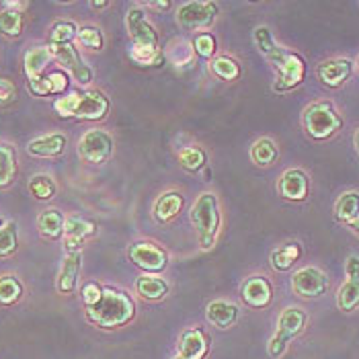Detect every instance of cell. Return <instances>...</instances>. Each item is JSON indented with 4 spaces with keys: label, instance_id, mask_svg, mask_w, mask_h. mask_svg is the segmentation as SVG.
Wrapping results in <instances>:
<instances>
[{
    "label": "cell",
    "instance_id": "e575fe53",
    "mask_svg": "<svg viewBox=\"0 0 359 359\" xmlns=\"http://www.w3.org/2000/svg\"><path fill=\"white\" fill-rule=\"evenodd\" d=\"M337 308L343 314H353L359 310V281L345 279L337 290Z\"/></svg>",
    "mask_w": 359,
    "mask_h": 359
},
{
    "label": "cell",
    "instance_id": "9a60e30c",
    "mask_svg": "<svg viewBox=\"0 0 359 359\" xmlns=\"http://www.w3.org/2000/svg\"><path fill=\"white\" fill-rule=\"evenodd\" d=\"M50 46V43H48ZM54 60L76 81L81 86H88L95 81V72L93 68L84 62V57L79 52V48H74V43H64V46H50Z\"/></svg>",
    "mask_w": 359,
    "mask_h": 359
},
{
    "label": "cell",
    "instance_id": "74e56055",
    "mask_svg": "<svg viewBox=\"0 0 359 359\" xmlns=\"http://www.w3.org/2000/svg\"><path fill=\"white\" fill-rule=\"evenodd\" d=\"M76 39L83 48L90 50V52H103L105 50V35L97 25H81Z\"/></svg>",
    "mask_w": 359,
    "mask_h": 359
},
{
    "label": "cell",
    "instance_id": "e0dca14e",
    "mask_svg": "<svg viewBox=\"0 0 359 359\" xmlns=\"http://www.w3.org/2000/svg\"><path fill=\"white\" fill-rule=\"evenodd\" d=\"M97 232H99L97 222L83 218V216L66 218V226H64V247H66V252H79L84 241L93 238Z\"/></svg>",
    "mask_w": 359,
    "mask_h": 359
},
{
    "label": "cell",
    "instance_id": "d6a6232c",
    "mask_svg": "<svg viewBox=\"0 0 359 359\" xmlns=\"http://www.w3.org/2000/svg\"><path fill=\"white\" fill-rule=\"evenodd\" d=\"M179 165L187 172H201L208 166V152L199 144H189L179 150Z\"/></svg>",
    "mask_w": 359,
    "mask_h": 359
},
{
    "label": "cell",
    "instance_id": "44dd1931",
    "mask_svg": "<svg viewBox=\"0 0 359 359\" xmlns=\"http://www.w3.org/2000/svg\"><path fill=\"white\" fill-rule=\"evenodd\" d=\"M54 62V54L50 50V46H35L29 48L23 54V72L27 76V83L39 81L43 74H48L50 64Z\"/></svg>",
    "mask_w": 359,
    "mask_h": 359
},
{
    "label": "cell",
    "instance_id": "7402d4cb",
    "mask_svg": "<svg viewBox=\"0 0 359 359\" xmlns=\"http://www.w3.org/2000/svg\"><path fill=\"white\" fill-rule=\"evenodd\" d=\"M81 269H83V252H68L62 261L60 273H57V292L62 296H68L76 290L79 285V277H81Z\"/></svg>",
    "mask_w": 359,
    "mask_h": 359
},
{
    "label": "cell",
    "instance_id": "ac0fdd59",
    "mask_svg": "<svg viewBox=\"0 0 359 359\" xmlns=\"http://www.w3.org/2000/svg\"><path fill=\"white\" fill-rule=\"evenodd\" d=\"M68 138L62 132H52L46 136H37L27 144V154L35 158H57L66 152Z\"/></svg>",
    "mask_w": 359,
    "mask_h": 359
},
{
    "label": "cell",
    "instance_id": "ab89813d",
    "mask_svg": "<svg viewBox=\"0 0 359 359\" xmlns=\"http://www.w3.org/2000/svg\"><path fill=\"white\" fill-rule=\"evenodd\" d=\"M79 35V25L74 21H55L50 27V46L72 43Z\"/></svg>",
    "mask_w": 359,
    "mask_h": 359
},
{
    "label": "cell",
    "instance_id": "f907efd6",
    "mask_svg": "<svg viewBox=\"0 0 359 359\" xmlns=\"http://www.w3.org/2000/svg\"><path fill=\"white\" fill-rule=\"evenodd\" d=\"M4 224H6V222L2 220V218H0V228H2V226H4Z\"/></svg>",
    "mask_w": 359,
    "mask_h": 359
},
{
    "label": "cell",
    "instance_id": "d4e9b609",
    "mask_svg": "<svg viewBox=\"0 0 359 359\" xmlns=\"http://www.w3.org/2000/svg\"><path fill=\"white\" fill-rule=\"evenodd\" d=\"M27 88L35 97H50V95H64L70 88V79L64 70H52L43 74L39 81L27 83Z\"/></svg>",
    "mask_w": 359,
    "mask_h": 359
},
{
    "label": "cell",
    "instance_id": "b9f144b4",
    "mask_svg": "<svg viewBox=\"0 0 359 359\" xmlns=\"http://www.w3.org/2000/svg\"><path fill=\"white\" fill-rule=\"evenodd\" d=\"M17 101V86L8 79H0V107H8Z\"/></svg>",
    "mask_w": 359,
    "mask_h": 359
},
{
    "label": "cell",
    "instance_id": "d590c367",
    "mask_svg": "<svg viewBox=\"0 0 359 359\" xmlns=\"http://www.w3.org/2000/svg\"><path fill=\"white\" fill-rule=\"evenodd\" d=\"M27 189L37 201H50L57 195V183H55L52 175L41 172V175H35V177L29 179Z\"/></svg>",
    "mask_w": 359,
    "mask_h": 359
},
{
    "label": "cell",
    "instance_id": "7bdbcfd3",
    "mask_svg": "<svg viewBox=\"0 0 359 359\" xmlns=\"http://www.w3.org/2000/svg\"><path fill=\"white\" fill-rule=\"evenodd\" d=\"M345 276L351 281H359V255H349L345 261Z\"/></svg>",
    "mask_w": 359,
    "mask_h": 359
},
{
    "label": "cell",
    "instance_id": "ee69618b",
    "mask_svg": "<svg viewBox=\"0 0 359 359\" xmlns=\"http://www.w3.org/2000/svg\"><path fill=\"white\" fill-rule=\"evenodd\" d=\"M146 6L148 8H154V11H168L170 6H172V2H168V0H161V2H146Z\"/></svg>",
    "mask_w": 359,
    "mask_h": 359
},
{
    "label": "cell",
    "instance_id": "83f0119b",
    "mask_svg": "<svg viewBox=\"0 0 359 359\" xmlns=\"http://www.w3.org/2000/svg\"><path fill=\"white\" fill-rule=\"evenodd\" d=\"M210 72L222 83H238L243 76V64L230 54H218L210 62Z\"/></svg>",
    "mask_w": 359,
    "mask_h": 359
},
{
    "label": "cell",
    "instance_id": "484cf974",
    "mask_svg": "<svg viewBox=\"0 0 359 359\" xmlns=\"http://www.w3.org/2000/svg\"><path fill=\"white\" fill-rule=\"evenodd\" d=\"M250 161L261 168H271L277 165L279 156H281V150L277 146V142L269 136H263V138L255 140L252 146L249 150Z\"/></svg>",
    "mask_w": 359,
    "mask_h": 359
},
{
    "label": "cell",
    "instance_id": "cb8c5ba5",
    "mask_svg": "<svg viewBox=\"0 0 359 359\" xmlns=\"http://www.w3.org/2000/svg\"><path fill=\"white\" fill-rule=\"evenodd\" d=\"M302 255H304L302 245L298 241H290V243H283L277 249L271 250L269 263H271L273 271H277V273H287V271H292L298 265Z\"/></svg>",
    "mask_w": 359,
    "mask_h": 359
},
{
    "label": "cell",
    "instance_id": "30bf717a",
    "mask_svg": "<svg viewBox=\"0 0 359 359\" xmlns=\"http://www.w3.org/2000/svg\"><path fill=\"white\" fill-rule=\"evenodd\" d=\"M331 279L329 276L316 267V265H304L292 273V292L300 300H318L329 292Z\"/></svg>",
    "mask_w": 359,
    "mask_h": 359
},
{
    "label": "cell",
    "instance_id": "f1b7e54d",
    "mask_svg": "<svg viewBox=\"0 0 359 359\" xmlns=\"http://www.w3.org/2000/svg\"><path fill=\"white\" fill-rule=\"evenodd\" d=\"M64 226H66V216L55 208H48L37 216V232L48 241L64 238Z\"/></svg>",
    "mask_w": 359,
    "mask_h": 359
},
{
    "label": "cell",
    "instance_id": "2e32d148",
    "mask_svg": "<svg viewBox=\"0 0 359 359\" xmlns=\"http://www.w3.org/2000/svg\"><path fill=\"white\" fill-rule=\"evenodd\" d=\"M212 351V337L203 327H189L179 334L177 355L183 359H208Z\"/></svg>",
    "mask_w": 359,
    "mask_h": 359
},
{
    "label": "cell",
    "instance_id": "8fae6325",
    "mask_svg": "<svg viewBox=\"0 0 359 359\" xmlns=\"http://www.w3.org/2000/svg\"><path fill=\"white\" fill-rule=\"evenodd\" d=\"M126 29L132 39V46L161 48V37L154 23L150 21L144 4H132L126 13Z\"/></svg>",
    "mask_w": 359,
    "mask_h": 359
},
{
    "label": "cell",
    "instance_id": "d6986e66",
    "mask_svg": "<svg viewBox=\"0 0 359 359\" xmlns=\"http://www.w3.org/2000/svg\"><path fill=\"white\" fill-rule=\"evenodd\" d=\"M241 316V308L236 302L232 300H226V298H218V300H212L210 304L205 306V320L216 327V329H230L236 325Z\"/></svg>",
    "mask_w": 359,
    "mask_h": 359
},
{
    "label": "cell",
    "instance_id": "603a6c76",
    "mask_svg": "<svg viewBox=\"0 0 359 359\" xmlns=\"http://www.w3.org/2000/svg\"><path fill=\"white\" fill-rule=\"evenodd\" d=\"M134 290H136V296L140 300L148 302V304H156V302H163L166 300V296L170 294V285L165 277L161 276H140L134 283Z\"/></svg>",
    "mask_w": 359,
    "mask_h": 359
},
{
    "label": "cell",
    "instance_id": "7c38bea8",
    "mask_svg": "<svg viewBox=\"0 0 359 359\" xmlns=\"http://www.w3.org/2000/svg\"><path fill=\"white\" fill-rule=\"evenodd\" d=\"M241 302L250 310H267L276 300V285L267 276L255 273L241 283Z\"/></svg>",
    "mask_w": 359,
    "mask_h": 359
},
{
    "label": "cell",
    "instance_id": "c3c4849f",
    "mask_svg": "<svg viewBox=\"0 0 359 359\" xmlns=\"http://www.w3.org/2000/svg\"><path fill=\"white\" fill-rule=\"evenodd\" d=\"M353 146H355V152L359 154V128L353 132Z\"/></svg>",
    "mask_w": 359,
    "mask_h": 359
},
{
    "label": "cell",
    "instance_id": "bcb514c9",
    "mask_svg": "<svg viewBox=\"0 0 359 359\" xmlns=\"http://www.w3.org/2000/svg\"><path fill=\"white\" fill-rule=\"evenodd\" d=\"M111 2L107 0H93L90 2V8H95V11H103V8H109Z\"/></svg>",
    "mask_w": 359,
    "mask_h": 359
},
{
    "label": "cell",
    "instance_id": "52a82bcc",
    "mask_svg": "<svg viewBox=\"0 0 359 359\" xmlns=\"http://www.w3.org/2000/svg\"><path fill=\"white\" fill-rule=\"evenodd\" d=\"M220 17V4L214 0H189L177 6L175 21L185 31H197L205 33L208 29L216 25Z\"/></svg>",
    "mask_w": 359,
    "mask_h": 359
},
{
    "label": "cell",
    "instance_id": "7a4b0ae2",
    "mask_svg": "<svg viewBox=\"0 0 359 359\" xmlns=\"http://www.w3.org/2000/svg\"><path fill=\"white\" fill-rule=\"evenodd\" d=\"M84 314H86V320L95 325L97 329L113 331V329H123L130 323H134L138 316V306L132 298V294H128L126 290L103 285L101 298L93 306H86Z\"/></svg>",
    "mask_w": 359,
    "mask_h": 359
},
{
    "label": "cell",
    "instance_id": "8992f818",
    "mask_svg": "<svg viewBox=\"0 0 359 359\" xmlns=\"http://www.w3.org/2000/svg\"><path fill=\"white\" fill-rule=\"evenodd\" d=\"M308 320H310V316L302 306L283 308L281 314L277 316L276 332L267 343V355L271 359L283 358L290 349V343L306 331Z\"/></svg>",
    "mask_w": 359,
    "mask_h": 359
},
{
    "label": "cell",
    "instance_id": "4dcf8cb0",
    "mask_svg": "<svg viewBox=\"0 0 359 359\" xmlns=\"http://www.w3.org/2000/svg\"><path fill=\"white\" fill-rule=\"evenodd\" d=\"M25 296V285L17 276H0V306L11 308L19 304Z\"/></svg>",
    "mask_w": 359,
    "mask_h": 359
},
{
    "label": "cell",
    "instance_id": "277c9868",
    "mask_svg": "<svg viewBox=\"0 0 359 359\" xmlns=\"http://www.w3.org/2000/svg\"><path fill=\"white\" fill-rule=\"evenodd\" d=\"M306 138L312 142H331L345 128V117L331 99H316L308 103L300 117Z\"/></svg>",
    "mask_w": 359,
    "mask_h": 359
},
{
    "label": "cell",
    "instance_id": "ffe728a7",
    "mask_svg": "<svg viewBox=\"0 0 359 359\" xmlns=\"http://www.w3.org/2000/svg\"><path fill=\"white\" fill-rule=\"evenodd\" d=\"M183 208H185V195L177 189H168L154 199L152 218L158 224H170L175 218H179Z\"/></svg>",
    "mask_w": 359,
    "mask_h": 359
},
{
    "label": "cell",
    "instance_id": "3957f363",
    "mask_svg": "<svg viewBox=\"0 0 359 359\" xmlns=\"http://www.w3.org/2000/svg\"><path fill=\"white\" fill-rule=\"evenodd\" d=\"M54 111L62 119L79 121H103L111 111L109 97L99 88L72 90L54 101Z\"/></svg>",
    "mask_w": 359,
    "mask_h": 359
},
{
    "label": "cell",
    "instance_id": "f6af8a7d",
    "mask_svg": "<svg viewBox=\"0 0 359 359\" xmlns=\"http://www.w3.org/2000/svg\"><path fill=\"white\" fill-rule=\"evenodd\" d=\"M2 6H6V8H17V11H25L29 6V2H2Z\"/></svg>",
    "mask_w": 359,
    "mask_h": 359
},
{
    "label": "cell",
    "instance_id": "681fc988",
    "mask_svg": "<svg viewBox=\"0 0 359 359\" xmlns=\"http://www.w3.org/2000/svg\"><path fill=\"white\" fill-rule=\"evenodd\" d=\"M355 72H358V74H359V55H358V57H355Z\"/></svg>",
    "mask_w": 359,
    "mask_h": 359
},
{
    "label": "cell",
    "instance_id": "5bb4252c",
    "mask_svg": "<svg viewBox=\"0 0 359 359\" xmlns=\"http://www.w3.org/2000/svg\"><path fill=\"white\" fill-rule=\"evenodd\" d=\"M355 72V62L351 57L339 55V57H327L320 64H316L314 74L318 83L331 90H339L349 83V79Z\"/></svg>",
    "mask_w": 359,
    "mask_h": 359
},
{
    "label": "cell",
    "instance_id": "f546056e",
    "mask_svg": "<svg viewBox=\"0 0 359 359\" xmlns=\"http://www.w3.org/2000/svg\"><path fill=\"white\" fill-rule=\"evenodd\" d=\"M19 172L17 148L8 142H0V189H6L15 183Z\"/></svg>",
    "mask_w": 359,
    "mask_h": 359
},
{
    "label": "cell",
    "instance_id": "9c48e42d",
    "mask_svg": "<svg viewBox=\"0 0 359 359\" xmlns=\"http://www.w3.org/2000/svg\"><path fill=\"white\" fill-rule=\"evenodd\" d=\"M76 152L86 165H105L115 152V138L107 130L93 128L81 136Z\"/></svg>",
    "mask_w": 359,
    "mask_h": 359
},
{
    "label": "cell",
    "instance_id": "60d3db41",
    "mask_svg": "<svg viewBox=\"0 0 359 359\" xmlns=\"http://www.w3.org/2000/svg\"><path fill=\"white\" fill-rule=\"evenodd\" d=\"M103 294V285L97 283V281H86L83 287H81V298H83L84 308L86 306H93Z\"/></svg>",
    "mask_w": 359,
    "mask_h": 359
},
{
    "label": "cell",
    "instance_id": "6da1fadb",
    "mask_svg": "<svg viewBox=\"0 0 359 359\" xmlns=\"http://www.w3.org/2000/svg\"><path fill=\"white\" fill-rule=\"evenodd\" d=\"M252 41L257 52L263 55L269 66L276 70V83H273V93L283 95V93H292L298 86H302L306 81V72H308V64L306 57L290 48L279 46L271 33V29L267 25H259L252 31Z\"/></svg>",
    "mask_w": 359,
    "mask_h": 359
},
{
    "label": "cell",
    "instance_id": "7dc6e473",
    "mask_svg": "<svg viewBox=\"0 0 359 359\" xmlns=\"http://www.w3.org/2000/svg\"><path fill=\"white\" fill-rule=\"evenodd\" d=\"M347 228H349V232H351V234H353L355 238H359V220L353 222V224H349Z\"/></svg>",
    "mask_w": 359,
    "mask_h": 359
},
{
    "label": "cell",
    "instance_id": "816d5d0a",
    "mask_svg": "<svg viewBox=\"0 0 359 359\" xmlns=\"http://www.w3.org/2000/svg\"><path fill=\"white\" fill-rule=\"evenodd\" d=\"M172 359H183V358H181V355H175V358H172Z\"/></svg>",
    "mask_w": 359,
    "mask_h": 359
},
{
    "label": "cell",
    "instance_id": "1f68e13d",
    "mask_svg": "<svg viewBox=\"0 0 359 359\" xmlns=\"http://www.w3.org/2000/svg\"><path fill=\"white\" fill-rule=\"evenodd\" d=\"M25 29V15L23 11L17 8H2L0 11V35L8 37V39H17L23 35Z\"/></svg>",
    "mask_w": 359,
    "mask_h": 359
},
{
    "label": "cell",
    "instance_id": "f35d334b",
    "mask_svg": "<svg viewBox=\"0 0 359 359\" xmlns=\"http://www.w3.org/2000/svg\"><path fill=\"white\" fill-rule=\"evenodd\" d=\"M191 48H194V54L203 57V60H214L216 52H218V39L214 37V33L205 31V33H195L194 39H191Z\"/></svg>",
    "mask_w": 359,
    "mask_h": 359
},
{
    "label": "cell",
    "instance_id": "5b68a950",
    "mask_svg": "<svg viewBox=\"0 0 359 359\" xmlns=\"http://www.w3.org/2000/svg\"><path fill=\"white\" fill-rule=\"evenodd\" d=\"M189 220L194 224L199 249L205 252L214 249L218 245L222 230L220 197L214 191L197 195V199L189 210Z\"/></svg>",
    "mask_w": 359,
    "mask_h": 359
},
{
    "label": "cell",
    "instance_id": "4316f807",
    "mask_svg": "<svg viewBox=\"0 0 359 359\" xmlns=\"http://www.w3.org/2000/svg\"><path fill=\"white\" fill-rule=\"evenodd\" d=\"M332 216L339 224H353L359 220V191L358 189H349L337 197L334 205H332Z\"/></svg>",
    "mask_w": 359,
    "mask_h": 359
},
{
    "label": "cell",
    "instance_id": "ba28073f",
    "mask_svg": "<svg viewBox=\"0 0 359 359\" xmlns=\"http://www.w3.org/2000/svg\"><path fill=\"white\" fill-rule=\"evenodd\" d=\"M128 259L134 267H138L140 271L148 273V276H158L163 273L168 263H170V255L165 247H161L154 241H136L128 247Z\"/></svg>",
    "mask_w": 359,
    "mask_h": 359
},
{
    "label": "cell",
    "instance_id": "4fadbf2b",
    "mask_svg": "<svg viewBox=\"0 0 359 359\" xmlns=\"http://www.w3.org/2000/svg\"><path fill=\"white\" fill-rule=\"evenodd\" d=\"M276 189L277 195L285 201L304 203V201H308L310 191H312V179L304 168L292 166V168H285L281 172V177L277 179Z\"/></svg>",
    "mask_w": 359,
    "mask_h": 359
},
{
    "label": "cell",
    "instance_id": "836d02e7",
    "mask_svg": "<svg viewBox=\"0 0 359 359\" xmlns=\"http://www.w3.org/2000/svg\"><path fill=\"white\" fill-rule=\"evenodd\" d=\"M128 55L140 68H158L166 60L165 52L161 48H146V46H132L128 50Z\"/></svg>",
    "mask_w": 359,
    "mask_h": 359
},
{
    "label": "cell",
    "instance_id": "8d00e7d4",
    "mask_svg": "<svg viewBox=\"0 0 359 359\" xmlns=\"http://www.w3.org/2000/svg\"><path fill=\"white\" fill-rule=\"evenodd\" d=\"M19 250V226L17 222H6L0 228V259L13 257Z\"/></svg>",
    "mask_w": 359,
    "mask_h": 359
}]
</instances>
